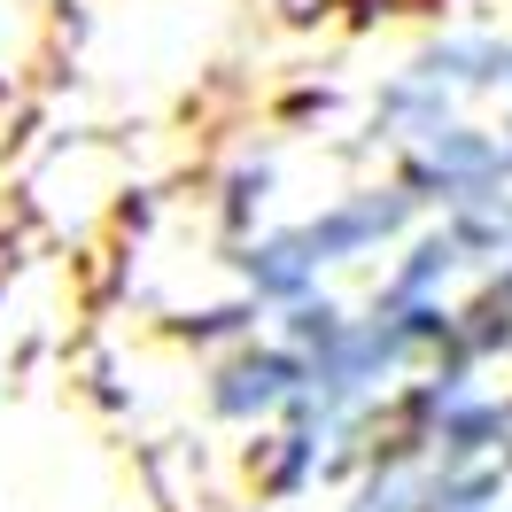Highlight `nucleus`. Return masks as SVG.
Listing matches in <instances>:
<instances>
[{
	"mask_svg": "<svg viewBox=\"0 0 512 512\" xmlns=\"http://www.w3.org/2000/svg\"><path fill=\"white\" fill-rule=\"evenodd\" d=\"M311 101L427 218L512 241V0H357Z\"/></svg>",
	"mask_w": 512,
	"mask_h": 512,
	"instance_id": "1",
	"label": "nucleus"
}]
</instances>
